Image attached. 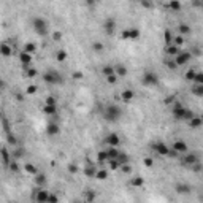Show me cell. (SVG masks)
Returning a JSON list of instances; mask_svg holds the SVG:
<instances>
[{"label": "cell", "instance_id": "cell-34", "mask_svg": "<svg viewBox=\"0 0 203 203\" xmlns=\"http://www.w3.org/2000/svg\"><path fill=\"white\" fill-rule=\"evenodd\" d=\"M116 159H117V162H119L121 165H122V163H129V156L124 154V152H121V151H119V154H117Z\"/></svg>", "mask_w": 203, "mask_h": 203}, {"label": "cell", "instance_id": "cell-14", "mask_svg": "<svg viewBox=\"0 0 203 203\" xmlns=\"http://www.w3.org/2000/svg\"><path fill=\"white\" fill-rule=\"evenodd\" d=\"M19 60H21L22 67H29V65L32 64V54L26 53V51H21V54H19Z\"/></svg>", "mask_w": 203, "mask_h": 203}, {"label": "cell", "instance_id": "cell-19", "mask_svg": "<svg viewBox=\"0 0 203 203\" xmlns=\"http://www.w3.org/2000/svg\"><path fill=\"white\" fill-rule=\"evenodd\" d=\"M201 124H203V121H201V117H198V116H192L189 119L190 129H198V127H201Z\"/></svg>", "mask_w": 203, "mask_h": 203}, {"label": "cell", "instance_id": "cell-2", "mask_svg": "<svg viewBox=\"0 0 203 203\" xmlns=\"http://www.w3.org/2000/svg\"><path fill=\"white\" fill-rule=\"evenodd\" d=\"M32 27L38 37H46L49 33V24L44 18H35L32 22Z\"/></svg>", "mask_w": 203, "mask_h": 203}, {"label": "cell", "instance_id": "cell-13", "mask_svg": "<svg viewBox=\"0 0 203 203\" xmlns=\"http://www.w3.org/2000/svg\"><path fill=\"white\" fill-rule=\"evenodd\" d=\"M0 56L3 57H11L13 56V48L8 43H0Z\"/></svg>", "mask_w": 203, "mask_h": 203}, {"label": "cell", "instance_id": "cell-33", "mask_svg": "<svg viewBox=\"0 0 203 203\" xmlns=\"http://www.w3.org/2000/svg\"><path fill=\"white\" fill-rule=\"evenodd\" d=\"M111 73H114V65H105L103 68H102V75L103 76H108Z\"/></svg>", "mask_w": 203, "mask_h": 203}, {"label": "cell", "instance_id": "cell-53", "mask_svg": "<svg viewBox=\"0 0 203 203\" xmlns=\"http://www.w3.org/2000/svg\"><path fill=\"white\" fill-rule=\"evenodd\" d=\"M84 75L83 71H73V80H83Z\"/></svg>", "mask_w": 203, "mask_h": 203}, {"label": "cell", "instance_id": "cell-32", "mask_svg": "<svg viewBox=\"0 0 203 203\" xmlns=\"http://www.w3.org/2000/svg\"><path fill=\"white\" fill-rule=\"evenodd\" d=\"M130 184L133 186V187H141V186L144 184V181H143V178H140V176H135V178H132Z\"/></svg>", "mask_w": 203, "mask_h": 203}, {"label": "cell", "instance_id": "cell-51", "mask_svg": "<svg viewBox=\"0 0 203 203\" xmlns=\"http://www.w3.org/2000/svg\"><path fill=\"white\" fill-rule=\"evenodd\" d=\"M143 163H144V167H148V168H151L152 165H154V160L151 159V157H146V159L143 160Z\"/></svg>", "mask_w": 203, "mask_h": 203}, {"label": "cell", "instance_id": "cell-58", "mask_svg": "<svg viewBox=\"0 0 203 203\" xmlns=\"http://www.w3.org/2000/svg\"><path fill=\"white\" fill-rule=\"evenodd\" d=\"M86 174H87V176H94V174H95L94 167H87V168H86Z\"/></svg>", "mask_w": 203, "mask_h": 203}, {"label": "cell", "instance_id": "cell-52", "mask_svg": "<svg viewBox=\"0 0 203 203\" xmlns=\"http://www.w3.org/2000/svg\"><path fill=\"white\" fill-rule=\"evenodd\" d=\"M51 201H59V197L57 195H54V194H48V201L46 203H51Z\"/></svg>", "mask_w": 203, "mask_h": 203}, {"label": "cell", "instance_id": "cell-25", "mask_svg": "<svg viewBox=\"0 0 203 203\" xmlns=\"http://www.w3.org/2000/svg\"><path fill=\"white\" fill-rule=\"evenodd\" d=\"M22 68H24V71H26V78H35L38 75V71L35 68H32L30 65L29 67H22Z\"/></svg>", "mask_w": 203, "mask_h": 203}, {"label": "cell", "instance_id": "cell-46", "mask_svg": "<svg viewBox=\"0 0 203 203\" xmlns=\"http://www.w3.org/2000/svg\"><path fill=\"white\" fill-rule=\"evenodd\" d=\"M183 43H184V37L183 35H179V37H174V40H173V44H176V46L181 48L183 46Z\"/></svg>", "mask_w": 203, "mask_h": 203}, {"label": "cell", "instance_id": "cell-16", "mask_svg": "<svg viewBox=\"0 0 203 203\" xmlns=\"http://www.w3.org/2000/svg\"><path fill=\"white\" fill-rule=\"evenodd\" d=\"M0 157H2V162L8 167V163L11 162V154L8 152V149L5 148V146H2V148H0Z\"/></svg>", "mask_w": 203, "mask_h": 203}, {"label": "cell", "instance_id": "cell-45", "mask_svg": "<svg viewBox=\"0 0 203 203\" xmlns=\"http://www.w3.org/2000/svg\"><path fill=\"white\" fill-rule=\"evenodd\" d=\"M57 103V100H56V97H53V95H48L46 98H44V105H56Z\"/></svg>", "mask_w": 203, "mask_h": 203}, {"label": "cell", "instance_id": "cell-5", "mask_svg": "<svg viewBox=\"0 0 203 203\" xmlns=\"http://www.w3.org/2000/svg\"><path fill=\"white\" fill-rule=\"evenodd\" d=\"M192 59V54L189 53V51H179V53L174 56V62H176V65H186V64H189V60Z\"/></svg>", "mask_w": 203, "mask_h": 203}, {"label": "cell", "instance_id": "cell-21", "mask_svg": "<svg viewBox=\"0 0 203 203\" xmlns=\"http://www.w3.org/2000/svg\"><path fill=\"white\" fill-rule=\"evenodd\" d=\"M43 113L44 114H49V116H54V114H57V106L56 105H44Z\"/></svg>", "mask_w": 203, "mask_h": 203}, {"label": "cell", "instance_id": "cell-48", "mask_svg": "<svg viewBox=\"0 0 203 203\" xmlns=\"http://www.w3.org/2000/svg\"><path fill=\"white\" fill-rule=\"evenodd\" d=\"M194 76H195V71L194 70H187V71H186V80H187V81H192L194 80Z\"/></svg>", "mask_w": 203, "mask_h": 203}, {"label": "cell", "instance_id": "cell-55", "mask_svg": "<svg viewBox=\"0 0 203 203\" xmlns=\"http://www.w3.org/2000/svg\"><path fill=\"white\" fill-rule=\"evenodd\" d=\"M8 168H10L11 171H18V163H16V162H10L8 163Z\"/></svg>", "mask_w": 203, "mask_h": 203}, {"label": "cell", "instance_id": "cell-28", "mask_svg": "<svg viewBox=\"0 0 203 203\" xmlns=\"http://www.w3.org/2000/svg\"><path fill=\"white\" fill-rule=\"evenodd\" d=\"M176 192L178 194H189L190 192V186H187V184H176Z\"/></svg>", "mask_w": 203, "mask_h": 203}, {"label": "cell", "instance_id": "cell-43", "mask_svg": "<svg viewBox=\"0 0 203 203\" xmlns=\"http://www.w3.org/2000/svg\"><path fill=\"white\" fill-rule=\"evenodd\" d=\"M192 81H195V84H203V73L195 71V76H194Z\"/></svg>", "mask_w": 203, "mask_h": 203}, {"label": "cell", "instance_id": "cell-11", "mask_svg": "<svg viewBox=\"0 0 203 203\" xmlns=\"http://www.w3.org/2000/svg\"><path fill=\"white\" fill-rule=\"evenodd\" d=\"M105 143L108 146H119L121 138H119V135H117V133H110L108 137L105 138Z\"/></svg>", "mask_w": 203, "mask_h": 203}, {"label": "cell", "instance_id": "cell-15", "mask_svg": "<svg viewBox=\"0 0 203 203\" xmlns=\"http://www.w3.org/2000/svg\"><path fill=\"white\" fill-rule=\"evenodd\" d=\"M135 97V92L132 91V89H124V91L121 92V100L126 102V103H129V102H132Z\"/></svg>", "mask_w": 203, "mask_h": 203}, {"label": "cell", "instance_id": "cell-23", "mask_svg": "<svg viewBox=\"0 0 203 203\" xmlns=\"http://www.w3.org/2000/svg\"><path fill=\"white\" fill-rule=\"evenodd\" d=\"M35 184L38 186V187H43V186L46 184V176H44L43 173L38 171V173L35 174Z\"/></svg>", "mask_w": 203, "mask_h": 203}, {"label": "cell", "instance_id": "cell-27", "mask_svg": "<svg viewBox=\"0 0 203 203\" xmlns=\"http://www.w3.org/2000/svg\"><path fill=\"white\" fill-rule=\"evenodd\" d=\"M168 8H170L171 11H178L181 10V2L179 0H170V3H168Z\"/></svg>", "mask_w": 203, "mask_h": 203}, {"label": "cell", "instance_id": "cell-30", "mask_svg": "<svg viewBox=\"0 0 203 203\" xmlns=\"http://www.w3.org/2000/svg\"><path fill=\"white\" fill-rule=\"evenodd\" d=\"M178 29H179V33H181L183 37H184V35H189V33H190V26L184 24V22H183V24H179Z\"/></svg>", "mask_w": 203, "mask_h": 203}, {"label": "cell", "instance_id": "cell-37", "mask_svg": "<svg viewBox=\"0 0 203 203\" xmlns=\"http://www.w3.org/2000/svg\"><path fill=\"white\" fill-rule=\"evenodd\" d=\"M92 49L95 51V53H102V51L105 49V44L102 43V41H95V43L92 44Z\"/></svg>", "mask_w": 203, "mask_h": 203}, {"label": "cell", "instance_id": "cell-64", "mask_svg": "<svg viewBox=\"0 0 203 203\" xmlns=\"http://www.w3.org/2000/svg\"><path fill=\"white\" fill-rule=\"evenodd\" d=\"M0 84H2V78H0Z\"/></svg>", "mask_w": 203, "mask_h": 203}, {"label": "cell", "instance_id": "cell-8", "mask_svg": "<svg viewBox=\"0 0 203 203\" xmlns=\"http://www.w3.org/2000/svg\"><path fill=\"white\" fill-rule=\"evenodd\" d=\"M152 149H154L159 156H168V152H170V148H168L165 143H162V141L154 143V144H152Z\"/></svg>", "mask_w": 203, "mask_h": 203}, {"label": "cell", "instance_id": "cell-62", "mask_svg": "<svg viewBox=\"0 0 203 203\" xmlns=\"http://www.w3.org/2000/svg\"><path fill=\"white\" fill-rule=\"evenodd\" d=\"M174 97H168V98H165V103L168 105V103H171V100H173Z\"/></svg>", "mask_w": 203, "mask_h": 203}, {"label": "cell", "instance_id": "cell-24", "mask_svg": "<svg viewBox=\"0 0 203 203\" xmlns=\"http://www.w3.org/2000/svg\"><path fill=\"white\" fill-rule=\"evenodd\" d=\"M117 154H119L117 146H110V148L106 149V156H108V159H116Z\"/></svg>", "mask_w": 203, "mask_h": 203}, {"label": "cell", "instance_id": "cell-35", "mask_svg": "<svg viewBox=\"0 0 203 203\" xmlns=\"http://www.w3.org/2000/svg\"><path fill=\"white\" fill-rule=\"evenodd\" d=\"M97 160L103 165V162H108V156H106V151H100L97 154Z\"/></svg>", "mask_w": 203, "mask_h": 203}, {"label": "cell", "instance_id": "cell-54", "mask_svg": "<svg viewBox=\"0 0 203 203\" xmlns=\"http://www.w3.org/2000/svg\"><path fill=\"white\" fill-rule=\"evenodd\" d=\"M68 171H70L71 174H75V173H78V167L75 165V163H70V165H68Z\"/></svg>", "mask_w": 203, "mask_h": 203}, {"label": "cell", "instance_id": "cell-29", "mask_svg": "<svg viewBox=\"0 0 203 203\" xmlns=\"http://www.w3.org/2000/svg\"><path fill=\"white\" fill-rule=\"evenodd\" d=\"M22 51H26V53H29V54H33L37 51V44L35 43H26Z\"/></svg>", "mask_w": 203, "mask_h": 203}, {"label": "cell", "instance_id": "cell-47", "mask_svg": "<svg viewBox=\"0 0 203 203\" xmlns=\"http://www.w3.org/2000/svg\"><path fill=\"white\" fill-rule=\"evenodd\" d=\"M165 64H167V67H168V68H170V70H176V68H178L176 62H174L173 59H171V60H167Z\"/></svg>", "mask_w": 203, "mask_h": 203}, {"label": "cell", "instance_id": "cell-18", "mask_svg": "<svg viewBox=\"0 0 203 203\" xmlns=\"http://www.w3.org/2000/svg\"><path fill=\"white\" fill-rule=\"evenodd\" d=\"M35 200L38 203H46L48 201V192L46 190H41V187H38V194L35 195Z\"/></svg>", "mask_w": 203, "mask_h": 203}, {"label": "cell", "instance_id": "cell-40", "mask_svg": "<svg viewBox=\"0 0 203 203\" xmlns=\"http://www.w3.org/2000/svg\"><path fill=\"white\" fill-rule=\"evenodd\" d=\"M108 162H110V168H111V170H119L121 163L117 162V159H108Z\"/></svg>", "mask_w": 203, "mask_h": 203}, {"label": "cell", "instance_id": "cell-9", "mask_svg": "<svg viewBox=\"0 0 203 203\" xmlns=\"http://www.w3.org/2000/svg\"><path fill=\"white\" fill-rule=\"evenodd\" d=\"M184 114H186V108L179 103V102H176V103H174V108H173V116L176 117V119H184Z\"/></svg>", "mask_w": 203, "mask_h": 203}, {"label": "cell", "instance_id": "cell-3", "mask_svg": "<svg viewBox=\"0 0 203 203\" xmlns=\"http://www.w3.org/2000/svg\"><path fill=\"white\" fill-rule=\"evenodd\" d=\"M43 81L46 83V84H51V86H57V84H62L64 83V78L60 76V73L59 71H56V70H46L43 73Z\"/></svg>", "mask_w": 203, "mask_h": 203}, {"label": "cell", "instance_id": "cell-31", "mask_svg": "<svg viewBox=\"0 0 203 203\" xmlns=\"http://www.w3.org/2000/svg\"><path fill=\"white\" fill-rule=\"evenodd\" d=\"M65 59H67V51L59 49L57 53H56V60H57V62H64Z\"/></svg>", "mask_w": 203, "mask_h": 203}, {"label": "cell", "instance_id": "cell-12", "mask_svg": "<svg viewBox=\"0 0 203 203\" xmlns=\"http://www.w3.org/2000/svg\"><path fill=\"white\" fill-rule=\"evenodd\" d=\"M184 154H186L184 160H183L184 165H190V167H192V165H195V163L198 162V156H197V154H192V152H190V154H189V152H184Z\"/></svg>", "mask_w": 203, "mask_h": 203}, {"label": "cell", "instance_id": "cell-4", "mask_svg": "<svg viewBox=\"0 0 203 203\" xmlns=\"http://www.w3.org/2000/svg\"><path fill=\"white\" fill-rule=\"evenodd\" d=\"M141 83L144 86H149V87L157 86V84H159V75H157L156 71H146L141 76Z\"/></svg>", "mask_w": 203, "mask_h": 203}, {"label": "cell", "instance_id": "cell-39", "mask_svg": "<svg viewBox=\"0 0 203 203\" xmlns=\"http://www.w3.org/2000/svg\"><path fill=\"white\" fill-rule=\"evenodd\" d=\"M51 38H53L54 41H60L62 38H64V33H62L60 30H56V32L51 33Z\"/></svg>", "mask_w": 203, "mask_h": 203}, {"label": "cell", "instance_id": "cell-63", "mask_svg": "<svg viewBox=\"0 0 203 203\" xmlns=\"http://www.w3.org/2000/svg\"><path fill=\"white\" fill-rule=\"evenodd\" d=\"M130 2H140V0H130Z\"/></svg>", "mask_w": 203, "mask_h": 203}, {"label": "cell", "instance_id": "cell-59", "mask_svg": "<svg viewBox=\"0 0 203 203\" xmlns=\"http://www.w3.org/2000/svg\"><path fill=\"white\" fill-rule=\"evenodd\" d=\"M8 143L10 144H16V137H14V135L8 133Z\"/></svg>", "mask_w": 203, "mask_h": 203}, {"label": "cell", "instance_id": "cell-22", "mask_svg": "<svg viewBox=\"0 0 203 203\" xmlns=\"http://www.w3.org/2000/svg\"><path fill=\"white\" fill-rule=\"evenodd\" d=\"M114 73H116V76H127V68L122 64H116L114 65Z\"/></svg>", "mask_w": 203, "mask_h": 203}, {"label": "cell", "instance_id": "cell-41", "mask_svg": "<svg viewBox=\"0 0 203 203\" xmlns=\"http://www.w3.org/2000/svg\"><path fill=\"white\" fill-rule=\"evenodd\" d=\"M37 91H38V87L35 86V84H30V86H27V87H26V94H27V95H33V94H37Z\"/></svg>", "mask_w": 203, "mask_h": 203}, {"label": "cell", "instance_id": "cell-17", "mask_svg": "<svg viewBox=\"0 0 203 203\" xmlns=\"http://www.w3.org/2000/svg\"><path fill=\"white\" fill-rule=\"evenodd\" d=\"M60 132V129H59V126L56 122H49L48 124V127H46V133L49 135V137H54V135H57Z\"/></svg>", "mask_w": 203, "mask_h": 203}, {"label": "cell", "instance_id": "cell-38", "mask_svg": "<svg viewBox=\"0 0 203 203\" xmlns=\"http://www.w3.org/2000/svg\"><path fill=\"white\" fill-rule=\"evenodd\" d=\"M94 176L97 179H106V178H108V171H106V170H98V171H95Z\"/></svg>", "mask_w": 203, "mask_h": 203}, {"label": "cell", "instance_id": "cell-57", "mask_svg": "<svg viewBox=\"0 0 203 203\" xmlns=\"http://www.w3.org/2000/svg\"><path fill=\"white\" fill-rule=\"evenodd\" d=\"M2 122H3V129H5V132H7V133H10V124H8V121L3 117V119H2Z\"/></svg>", "mask_w": 203, "mask_h": 203}, {"label": "cell", "instance_id": "cell-50", "mask_svg": "<svg viewBox=\"0 0 203 203\" xmlns=\"http://www.w3.org/2000/svg\"><path fill=\"white\" fill-rule=\"evenodd\" d=\"M119 168H121V170H122L124 173H130V171H132V167L129 165V163H122V165H121Z\"/></svg>", "mask_w": 203, "mask_h": 203}, {"label": "cell", "instance_id": "cell-56", "mask_svg": "<svg viewBox=\"0 0 203 203\" xmlns=\"http://www.w3.org/2000/svg\"><path fill=\"white\" fill-rule=\"evenodd\" d=\"M86 200L94 201V200H95V194H94V192H86Z\"/></svg>", "mask_w": 203, "mask_h": 203}, {"label": "cell", "instance_id": "cell-36", "mask_svg": "<svg viewBox=\"0 0 203 203\" xmlns=\"http://www.w3.org/2000/svg\"><path fill=\"white\" fill-rule=\"evenodd\" d=\"M192 92L197 97H203V84H195V87L192 89Z\"/></svg>", "mask_w": 203, "mask_h": 203}, {"label": "cell", "instance_id": "cell-7", "mask_svg": "<svg viewBox=\"0 0 203 203\" xmlns=\"http://www.w3.org/2000/svg\"><path fill=\"white\" fill-rule=\"evenodd\" d=\"M102 27H103V30H105L106 35L111 37V35H114V32H116V21L113 18H108L103 22V26H102Z\"/></svg>", "mask_w": 203, "mask_h": 203}, {"label": "cell", "instance_id": "cell-49", "mask_svg": "<svg viewBox=\"0 0 203 203\" xmlns=\"http://www.w3.org/2000/svg\"><path fill=\"white\" fill-rule=\"evenodd\" d=\"M163 37H165V43H167V44H170V43H171L173 38H171V32H170V30H165Z\"/></svg>", "mask_w": 203, "mask_h": 203}, {"label": "cell", "instance_id": "cell-26", "mask_svg": "<svg viewBox=\"0 0 203 203\" xmlns=\"http://www.w3.org/2000/svg\"><path fill=\"white\" fill-rule=\"evenodd\" d=\"M24 170L27 171V173H29V174H33V176H35V174L38 173V168L35 167V165H33V163H26V165H24Z\"/></svg>", "mask_w": 203, "mask_h": 203}, {"label": "cell", "instance_id": "cell-1", "mask_svg": "<svg viewBox=\"0 0 203 203\" xmlns=\"http://www.w3.org/2000/svg\"><path fill=\"white\" fill-rule=\"evenodd\" d=\"M102 117H103L106 122H110V124L117 122V121L122 117V110H121V106H119V105H114V103L106 105L105 108L102 110Z\"/></svg>", "mask_w": 203, "mask_h": 203}, {"label": "cell", "instance_id": "cell-61", "mask_svg": "<svg viewBox=\"0 0 203 203\" xmlns=\"http://www.w3.org/2000/svg\"><path fill=\"white\" fill-rule=\"evenodd\" d=\"M194 5L195 7H201V0H194Z\"/></svg>", "mask_w": 203, "mask_h": 203}, {"label": "cell", "instance_id": "cell-6", "mask_svg": "<svg viewBox=\"0 0 203 203\" xmlns=\"http://www.w3.org/2000/svg\"><path fill=\"white\" fill-rule=\"evenodd\" d=\"M121 38H122V40H138V38H140V30L137 29V27L126 29V30H122Z\"/></svg>", "mask_w": 203, "mask_h": 203}, {"label": "cell", "instance_id": "cell-60", "mask_svg": "<svg viewBox=\"0 0 203 203\" xmlns=\"http://www.w3.org/2000/svg\"><path fill=\"white\" fill-rule=\"evenodd\" d=\"M86 5H87V7H94V5H95V0H86Z\"/></svg>", "mask_w": 203, "mask_h": 203}, {"label": "cell", "instance_id": "cell-44", "mask_svg": "<svg viewBox=\"0 0 203 203\" xmlns=\"http://www.w3.org/2000/svg\"><path fill=\"white\" fill-rule=\"evenodd\" d=\"M140 3H141L144 8H148V10H152V8H154V3H152V0H140Z\"/></svg>", "mask_w": 203, "mask_h": 203}, {"label": "cell", "instance_id": "cell-42", "mask_svg": "<svg viewBox=\"0 0 203 203\" xmlns=\"http://www.w3.org/2000/svg\"><path fill=\"white\" fill-rule=\"evenodd\" d=\"M105 78H106V83H108V84H116V83H117V76H116V73H111V75L105 76Z\"/></svg>", "mask_w": 203, "mask_h": 203}, {"label": "cell", "instance_id": "cell-10", "mask_svg": "<svg viewBox=\"0 0 203 203\" xmlns=\"http://www.w3.org/2000/svg\"><path fill=\"white\" fill-rule=\"evenodd\" d=\"M176 154H184V152H187V144H186L183 140H178V141L173 143V148H171Z\"/></svg>", "mask_w": 203, "mask_h": 203}, {"label": "cell", "instance_id": "cell-20", "mask_svg": "<svg viewBox=\"0 0 203 203\" xmlns=\"http://www.w3.org/2000/svg\"><path fill=\"white\" fill-rule=\"evenodd\" d=\"M179 51H181V48L176 46V44H167V48H165V53L168 56H173V57L179 53Z\"/></svg>", "mask_w": 203, "mask_h": 203}]
</instances>
